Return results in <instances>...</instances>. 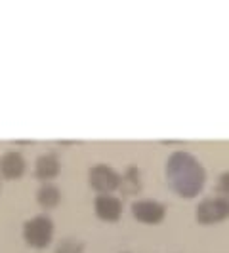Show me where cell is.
<instances>
[{"label": "cell", "instance_id": "cell-1", "mask_svg": "<svg viewBox=\"0 0 229 253\" xmlns=\"http://www.w3.org/2000/svg\"><path fill=\"white\" fill-rule=\"evenodd\" d=\"M166 179L170 189L183 198L197 196L204 187L206 173L203 164L187 151H176L166 162Z\"/></svg>", "mask_w": 229, "mask_h": 253}, {"label": "cell", "instance_id": "cell-2", "mask_svg": "<svg viewBox=\"0 0 229 253\" xmlns=\"http://www.w3.org/2000/svg\"><path fill=\"white\" fill-rule=\"evenodd\" d=\"M23 238L31 248H46L54 238V223L50 217L37 215L23 225Z\"/></svg>", "mask_w": 229, "mask_h": 253}, {"label": "cell", "instance_id": "cell-3", "mask_svg": "<svg viewBox=\"0 0 229 253\" xmlns=\"http://www.w3.org/2000/svg\"><path fill=\"white\" fill-rule=\"evenodd\" d=\"M229 217V200L224 196L206 198L197 208V221L201 225H214Z\"/></svg>", "mask_w": 229, "mask_h": 253}, {"label": "cell", "instance_id": "cell-4", "mask_svg": "<svg viewBox=\"0 0 229 253\" xmlns=\"http://www.w3.org/2000/svg\"><path fill=\"white\" fill-rule=\"evenodd\" d=\"M90 185L98 194H111L113 190L120 189V175L111 166L96 164L90 169Z\"/></svg>", "mask_w": 229, "mask_h": 253}, {"label": "cell", "instance_id": "cell-5", "mask_svg": "<svg viewBox=\"0 0 229 253\" xmlns=\"http://www.w3.org/2000/svg\"><path fill=\"white\" fill-rule=\"evenodd\" d=\"M132 215L136 217L140 223L157 225L165 219L166 210L163 204L155 202V200H138V202L132 204Z\"/></svg>", "mask_w": 229, "mask_h": 253}, {"label": "cell", "instance_id": "cell-6", "mask_svg": "<svg viewBox=\"0 0 229 253\" xmlns=\"http://www.w3.org/2000/svg\"><path fill=\"white\" fill-rule=\"evenodd\" d=\"M94 211L102 221L113 223L122 215V202L113 194H98L94 200Z\"/></svg>", "mask_w": 229, "mask_h": 253}, {"label": "cell", "instance_id": "cell-7", "mask_svg": "<svg viewBox=\"0 0 229 253\" xmlns=\"http://www.w3.org/2000/svg\"><path fill=\"white\" fill-rule=\"evenodd\" d=\"M0 173L6 179H19L25 173V158L21 152L8 151L0 158Z\"/></svg>", "mask_w": 229, "mask_h": 253}, {"label": "cell", "instance_id": "cell-8", "mask_svg": "<svg viewBox=\"0 0 229 253\" xmlns=\"http://www.w3.org/2000/svg\"><path fill=\"white\" fill-rule=\"evenodd\" d=\"M61 169V164H59V158L54 154V152H46L42 156L37 158V164H35V175L42 181H50L54 179Z\"/></svg>", "mask_w": 229, "mask_h": 253}, {"label": "cell", "instance_id": "cell-9", "mask_svg": "<svg viewBox=\"0 0 229 253\" xmlns=\"http://www.w3.org/2000/svg\"><path fill=\"white\" fill-rule=\"evenodd\" d=\"M61 200V192L59 189L56 187V185H52V183H44L37 192V202L42 206V208H46V210H50V208H56L57 204Z\"/></svg>", "mask_w": 229, "mask_h": 253}, {"label": "cell", "instance_id": "cell-10", "mask_svg": "<svg viewBox=\"0 0 229 253\" xmlns=\"http://www.w3.org/2000/svg\"><path fill=\"white\" fill-rule=\"evenodd\" d=\"M120 189L124 190V192H136V190L140 189V179H138V169L132 166V168H128L126 175L122 177L120 175Z\"/></svg>", "mask_w": 229, "mask_h": 253}, {"label": "cell", "instance_id": "cell-11", "mask_svg": "<svg viewBox=\"0 0 229 253\" xmlns=\"http://www.w3.org/2000/svg\"><path fill=\"white\" fill-rule=\"evenodd\" d=\"M56 253H84V248L76 240H61Z\"/></svg>", "mask_w": 229, "mask_h": 253}, {"label": "cell", "instance_id": "cell-12", "mask_svg": "<svg viewBox=\"0 0 229 253\" xmlns=\"http://www.w3.org/2000/svg\"><path fill=\"white\" fill-rule=\"evenodd\" d=\"M218 192H220V196L229 200V171L222 173L220 179H218Z\"/></svg>", "mask_w": 229, "mask_h": 253}]
</instances>
